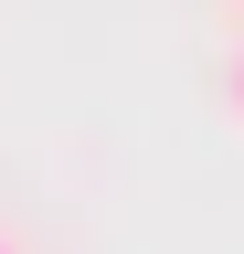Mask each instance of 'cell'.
Segmentation results:
<instances>
[{
  "label": "cell",
  "mask_w": 244,
  "mask_h": 254,
  "mask_svg": "<svg viewBox=\"0 0 244 254\" xmlns=\"http://www.w3.org/2000/svg\"><path fill=\"white\" fill-rule=\"evenodd\" d=\"M234 117H244V53H234Z\"/></svg>",
  "instance_id": "obj_1"
},
{
  "label": "cell",
  "mask_w": 244,
  "mask_h": 254,
  "mask_svg": "<svg viewBox=\"0 0 244 254\" xmlns=\"http://www.w3.org/2000/svg\"><path fill=\"white\" fill-rule=\"evenodd\" d=\"M0 254H21V244H11V233H0Z\"/></svg>",
  "instance_id": "obj_2"
},
{
  "label": "cell",
  "mask_w": 244,
  "mask_h": 254,
  "mask_svg": "<svg viewBox=\"0 0 244 254\" xmlns=\"http://www.w3.org/2000/svg\"><path fill=\"white\" fill-rule=\"evenodd\" d=\"M234 11H244V0H234Z\"/></svg>",
  "instance_id": "obj_3"
}]
</instances>
